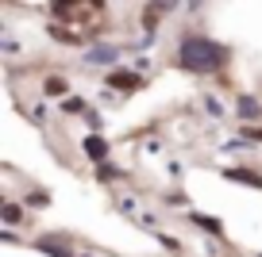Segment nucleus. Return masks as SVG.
<instances>
[{
	"mask_svg": "<svg viewBox=\"0 0 262 257\" xmlns=\"http://www.w3.org/2000/svg\"><path fill=\"white\" fill-rule=\"evenodd\" d=\"M158 19H162V12H158L155 4H147V12H143V27H147V31H155Z\"/></svg>",
	"mask_w": 262,
	"mask_h": 257,
	"instance_id": "13",
	"label": "nucleus"
},
{
	"mask_svg": "<svg viewBox=\"0 0 262 257\" xmlns=\"http://www.w3.org/2000/svg\"><path fill=\"white\" fill-rule=\"evenodd\" d=\"M228 62V50L216 39H205V35H185L178 42V65L189 73H216Z\"/></svg>",
	"mask_w": 262,
	"mask_h": 257,
	"instance_id": "1",
	"label": "nucleus"
},
{
	"mask_svg": "<svg viewBox=\"0 0 262 257\" xmlns=\"http://www.w3.org/2000/svg\"><path fill=\"white\" fill-rule=\"evenodd\" d=\"M150 4H155L158 12H173V8H178V0H150Z\"/></svg>",
	"mask_w": 262,
	"mask_h": 257,
	"instance_id": "16",
	"label": "nucleus"
},
{
	"mask_svg": "<svg viewBox=\"0 0 262 257\" xmlns=\"http://www.w3.org/2000/svg\"><path fill=\"white\" fill-rule=\"evenodd\" d=\"M243 138H251V142H262V127H254V123H243Z\"/></svg>",
	"mask_w": 262,
	"mask_h": 257,
	"instance_id": "15",
	"label": "nucleus"
},
{
	"mask_svg": "<svg viewBox=\"0 0 262 257\" xmlns=\"http://www.w3.org/2000/svg\"><path fill=\"white\" fill-rule=\"evenodd\" d=\"M0 215H4V223H8V226H16L19 219H24V211H19L16 200H4V203H0Z\"/></svg>",
	"mask_w": 262,
	"mask_h": 257,
	"instance_id": "8",
	"label": "nucleus"
},
{
	"mask_svg": "<svg viewBox=\"0 0 262 257\" xmlns=\"http://www.w3.org/2000/svg\"><path fill=\"white\" fill-rule=\"evenodd\" d=\"M116 54H120L116 46H97V50H89L85 58H89V62H116Z\"/></svg>",
	"mask_w": 262,
	"mask_h": 257,
	"instance_id": "10",
	"label": "nucleus"
},
{
	"mask_svg": "<svg viewBox=\"0 0 262 257\" xmlns=\"http://www.w3.org/2000/svg\"><path fill=\"white\" fill-rule=\"evenodd\" d=\"M66 89H70L66 77H47L42 81V92H47V96H66Z\"/></svg>",
	"mask_w": 262,
	"mask_h": 257,
	"instance_id": "9",
	"label": "nucleus"
},
{
	"mask_svg": "<svg viewBox=\"0 0 262 257\" xmlns=\"http://www.w3.org/2000/svg\"><path fill=\"white\" fill-rule=\"evenodd\" d=\"M27 208H50V192H42V188L27 192Z\"/></svg>",
	"mask_w": 262,
	"mask_h": 257,
	"instance_id": "12",
	"label": "nucleus"
},
{
	"mask_svg": "<svg viewBox=\"0 0 262 257\" xmlns=\"http://www.w3.org/2000/svg\"><path fill=\"white\" fill-rule=\"evenodd\" d=\"M235 112H239V119H243V123H254V119L262 115V104H258L254 96H239V108H235Z\"/></svg>",
	"mask_w": 262,
	"mask_h": 257,
	"instance_id": "6",
	"label": "nucleus"
},
{
	"mask_svg": "<svg viewBox=\"0 0 262 257\" xmlns=\"http://www.w3.org/2000/svg\"><path fill=\"white\" fill-rule=\"evenodd\" d=\"M224 177L235 181V185H251V188H262V173H251V169L235 165V169H224Z\"/></svg>",
	"mask_w": 262,
	"mask_h": 257,
	"instance_id": "4",
	"label": "nucleus"
},
{
	"mask_svg": "<svg viewBox=\"0 0 262 257\" xmlns=\"http://www.w3.org/2000/svg\"><path fill=\"white\" fill-rule=\"evenodd\" d=\"M193 226H201L205 234H216V238L224 234V223H220V219H212V215H193Z\"/></svg>",
	"mask_w": 262,
	"mask_h": 257,
	"instance_id": "7",
	"label": "nucleus"
},
{
	"mask_svg": "<svg viewBox=\"0 0 262 257\" xmlns=\"http://www.w3.org/2000/svg\"><path fill=\"white\" fill-rule=\"evenodd\" d=\"M120 177H123V169L108 165V161H100V165H97V181H120Z\"/></svg>",
	"mask_w": 262,
	"mask_h": 257,
	"instance_id": "11",
	"label": "nucleus"
},
{
	"mask_svg": "<svg viewBox=\"0 0 262 257\" xmlns=\"http://www.w3.org/2000/svg\"><path fill=\"white\" fill-rule=\"evenodd\" d=\"M81 150H85V158H93V161H97V165H100V161L108 158V142H104V138H100V135H89V138H85V142H81Z\"/></svg>",
	"mask_w": 262,
	"mask_h": 257,
	"instance_id": "5",
	"label": "nucleus"
},
{
	"mask_svg": "<svg viewBox=\"0 0 262 257\" xmlns=\"http://www.w3.org/2000/svg\"><path fill=\"white\" fill-rule=\"evenodd\" d=\"M35 246L42 249V253H50V257H74V249H70V242L66 238H54V234H42Z\"/></svg>",
	"mask_w": 262,
	"mask_h": 257,
	"instance_id": "2",
	"label": "nucleus"
},
{
	"mask_svg": "<svg viewBox=\"0 0 262 257\" xmlns=\"http://www.w3.org/2000/svg\"><path fill=\"white\" fill-rule=\"evenodd\" d=\"M139 85H143L139 73H127V69H112V73H108V89H123V92H131V89H139Z\"/></svg>",
	"mask_w": 262,
	"mask_h": 257,
	"instance_id": "3",
	"label": "nucleus"
},
{
	"mask_svg": "<svg viewBox=\"0 0 262 257\" xmlns=\"http://www.w3.org/2000/svg\"><path fill=\"white\" fill-rule=\"evenodd\" d=\"M62 112H66V115H81V112H85V100L70 96V100H66V104H62Z\"/></svg>",
	"mask_w": 262,
	"mask_h": 257,
	"instance_id": "14",
	"label": "nucleus"
}]
</instances>
